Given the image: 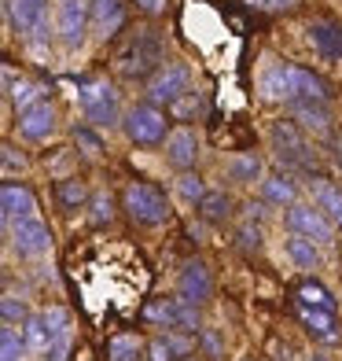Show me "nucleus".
I'll use <instances>...</instances> for the list:
<instances>
[{
  "instance_id": "nucleus-1",
  "label": "nucleus",
  "mask_w": 342,
  "mask_h": 361,
  "mask_svg": "<svg viewBox=\"0 0 342 361\" xmlns=\"http://www.w3.org/2000/svg\"><path fill=\"white\" fill-rule=\"evenodd\" d=\"M258 96L265 104H302V100H324L331 104V89L320 74L298 67V63L287 59H265L262 71H258Z\"/></svg>"
},
{
  "instance_id": "nucleus-2",
  "label": "nucleus",
  "mask_w": 342,
  "mask_h": 361,
  "mask_svg": "<svg viewBox=\"0 0 342 361\" xmlns=\"http://www.w3.org/2000/svg\"><path fill=\"white\" fill-rule=\"evenodd\" d=\"M166 59V34L158 26H137L114 52V74L125 81H148Z\"/></svg>"
},
{
  "instance_id": "nucleus-3",
  "label": "nucleus",
  "mask_w": 342,
  "mask_h": 361,
  "mask_svg": "<svg viewBox=\"0 0 342 361\" xmlns=\"http://www.w3.org/2000/svg\"><path fill=\"white\" fill-rule=\"evenodd\" d=\"M77 104H81L85 122L96 126V129H114V126H122V118H125L122 96H118V89H114L107 78H81L77 81Z\"/></svg>"
},
{
  "instance_id": "nucleus-4",
  "label": "nucleus",
  "mask_w": 342,
  "mask_h": 361,
  "mask_svg": "<svg viewBox=\"0 0 342 361\" xmlns=\"http://www.w3.org/2000/svg\"><path fill=\"white\" fill-rule=\"evenodd\" d=\"M269 144H272V155L280 159V166L291 173V170H302V173H313V162H317V152L309 144V133L298 126V122H276L269 129Z\"/></svg>"
},
{
  "instance_id": "nucleus-5",
  "label": "nucleus",
  "mask_w": 342,
  "mask_h": 361,
  "mask_svg": "<svg viewBox=\"0 0 342 361\" xmlns=\"http://www.w3.org/2000/svg\"><path fill=\"white\" fill-rule=\"evenodd\" d=\"M122 133L129 137V144H137V147H162V144H166V137L173 133V129H170L166 111L144 100V104L125 107Z\"/></svg>"
},
{
  "instance_id": "nucleus-6",
  "label": "nucleus",
  "mask_w": 342,
  "mask_h": 361,
  "mask_svg": "<svg viewBox=\"0 0 342 361\" xmlns=\"http://www.w3.org/2000/svg\"><path fill=\"white\" fill-rule=\"evenodd\" d=\"M122 210L137 225H148V228L170 221V200L162 195V188L148 185V180H129L122 192Z\"/></svg>"
},
{
  "instance_id": "nucleus-7",
  "label": "nucleus",
  "mask_w": 342,
  "mask_h": 361,
  "mask_svg": "<svg viewBox=\"0 0 342 361\" xmlns=\"http://www.w3.org/2000/svg\"><path fill=\"white\" fill-rule=\"evenodd\" d=\"M92 34V0H56V37L63 52H81Z\"/></svg>"
},
{
  "instance_id": "nucleus-8",
  "label": "nucleus",
  "mask_w": 342,
  "mask_h": 361,
  "mask_svg": "<svg viewBox=\"0 0 342 361\" xmlns=\"http://www.w3.org/2000/svg\"><path fill=\"white\" fill-rule=\"evenodd\" d=\"M184 92H191V67L184 59H170L144 81V96L155 107H173Z\"/></svg>"
},
{
  "instance_id": "nucleus-9",
  "label": "nucleus",
  "mask_w": 342,
  "mask_h": 361,
  "mask_svg": "<svg viewBox=\"0 0 342 361\" xmlns=\"http://www.w3.org/2000/svg\"><path fill=\"white\" fill-rule=\"evenodd\" d=\"M144 321L155 328H173V332L195 336V328H199V306L181 299V295L177 299H151L144 306Z\"/></svg>"
},
{
  "instance_id": "nucleus-10",
  "label": "nucleus",
  "mask_w": 342,
  "mask_h": 361,
  "mask_svg": "<svg viewBox=\"0 0 342 361\" xmlns=\"http://www.w3.org/2000/svg\"><path fill=\"white\" fill-rule=\"evenodd\" d=\"M8 240L11 251L23 258H44L52 251V228H48L41 218H19L8 225Z\"/></svg>"
},
{
  "instance_id": "nucleus-11",
  "label": "nucleus",
  "mask_w": 342,
  "mask_h": 361,
  "mask_svg": "<svg viewBox=\"0 0 342 361\" xmlns=\"http://www.w3.org/2000/svg\"><path fill=\"white\" fill-rule=\"evenodd\" d=\"M56 11H48V0H4V19L11 26V34L23 44L37 34V30L52 19Z\"/></svg>"
},
{
  "instance_id": "nucleus-12",
  "label": "nucleus",
  "mask_w": 342,
  "mask_h": 361,
  "mask_svg": "<svg viewBox=\"0 0 342 361\" xmlns=\"http://www.w3.org/2000/svg\"><path fill=\"white\" fill-rule=\"evenodd\" d=\"M287 228L291 233H302L317 243H331L335 240V221L324 214L317 203H295L287 207Z\"/></svg>"
},
{
  "instance_id": "nucleus-13",
  "label": "nucleus",
  "mask_w": 342,
  "mask_h": 361,
  "mask_svg": "<svg viewBox=\"0 0 342 361\" xmlns=\"http://www.w3.org/2000/svg\"><path fill=\"white\" fill-rule=\"evenodd\" d=\"M15 129H19L23 140L44 144L48 137H56V129H59V111H56V104H52V100H41L37 107L15 114Z\"/></svg>"
},
{
  "instance_id": "nucleus-14",
  "label": "nucleus",
  "mask_w": 342,
  "mask_h": 361,
  "mask_svg": "<svg viewBox=\"0 0 342 361\" xmlns=\"http://www.w3.org/2000/svg\"><path fill=\"white\" fill-rule=\"evenodd\" d=\"M199 155H203V144H199V133H195L191 126H177L173 133L166 137V144H162V159H166L173 170H181V173L195 170Z\"/></svg>"
},
{
  "instance_id": "nucleus-15",
  "label": "nucleus",
  "mask_w": 342,
  "mask_h": 361,
  "mask_svg": "<svg viewBox=\"0 0 342 361\" xmlns=\"http://www.w3.org/2000/svg\"><path fill=\"white\" fill-rule=\"evenodd\" d=\"M305 41H309V48H313L324 63H342V23H335V19H313L305 26Z\"/></svg>"
},
{
  "instance_id": "nucleus-16",
  "label": "nucleus",
  "mask_w": 342,
  "mask_h": 361,
  "mask_svg": "<svg viewBox=\"0 0 342 361\" xmlns=\"http://www.w3.org/2000/svg\"><path fill=\"white\" fill-rule=\"evenodd\" d=\"M0 210H4V225L19 218H37V195L23 180H4L0 185Z\"/></svg>"
},
{
  "instance_id": "nucleus-17",
  "label": "nucleus",
  "mask_w": 342,
  "mask_h": 361,
  "mask_svg": "<svg viewBox=\"0 0 342 361\" xmlns=\"http://www.w3.org/2000/svg\"><path fill=\"white\" fill-rule=\"evenodd\" d=\"M177 291H181V299L195 302V306H203L210 302V295H214V276H210L206 269V262H184V269L181 276H177Z\"/></svg>"
},
{
  "instance_id": "nucleus-18",
  "label": "nucleus",
  "mask_w": 342,
  "mask_h": 361,
  "mask_svg": "<svg viewBox=\"0 0 342 361\" xmlns=\"http://www.w3.org/2000/svg\"><path fill=\"white\" fill-rule=\"evenodd\" d=\"M125 26V0H92V37L110 41L118 37Z\"/></svg>"
},
{
  "instance_id": "nucleus-19",
  "label": "nucleus",
  "mask_w": 342,
  "mask_h": 361,
  "mask_svg": "<svg viewBox=\"0 0 342 361\" xmlns=\"http://www.w3.org/2000/svg\"><path fill=\"white\" fill-rule=\"evenodd\" d=\"M291 122H298L309 137H328L331 133V107L324 100H302V104H291Z\"/></svg>"
},
{
  "instance_id": "nucleus-20",
  "label": "nucleus",
  "mask_w": 342,
  "mask_h": 361,
  "mask_svg": "<svg viewBox=\"0 0 342 361\" xmlns=\"http://www.w3.org/2000/svg\"><path fill=\"white\" fill-rule=\"evenodd\" d=\"M309 203H317L342 228V188L328 177H309Z\"/></svg>"
},
{
  "instance_id": "nucleus-21",
  "label": "nucleus",
  "mask_w": 342,
  "mask_h": 361,
  "mask_svg": "<svg viewBox=\"0 0 342 361\" xmlns=\"http://www.w3.org/2000/svg\"><path fill=\"white\" fill-rule=\"evenodd\" d=\"M224 177L232 180V185H254V180H265V162L254 152L228 155L224 159Z\"/></svg>"
},
{
  "instance_id": "nucleus-22",
  "label": "nucleus",
  "mask_w": 342,
  "mask_h": 361,
  "mask_svg": "<svg viewBox=\"0 0 342 361\" xmlns=\"http://www.w3.org/2000/svg\"><path fill=\"white\" fill-rule=\"evenodd\" d=\"M262 200L269 207H295L298 203V185L291 173H269L262 180Z\"/></svg>"
},
{
  "instance_id": "nucleus-23",
  "label": "nucleus",
  "mask_w": 342,
  "mask_h": 361,
  "mask_svg": "<svg viewBox=\"0 0 342 361\" xmlns=\"http://www.w3.org/2000/svg\"><path fill=\"white\" fill-rule=\"evenodd\" d=\"M48 89L44 81H30V78H19L15 81V89L8 92V104L15 107V114H23V111H30V107H37L41 100H48Z\"/></svg>"
},
{
  "instance_id": "nucleus-24",
  "label": "nucleus",
  "mask_w": 342,
  "mask_h": 361,
  "mask_svg": "<svg viewBox=\"0 0 342 361\" xmlns=\"http://www.w3.org/2000/svg\"><path fill=\"white\" fill-rule=\"evenodd\" d=\"M320 243L317 240H309V236H302V233H291L287 236V243H284V251H287V258L295 262L298 269H317L320 266Z\"/></svg>"
},
{
  "instance_id": "nucleus-25",
  "label": "nucleus",
  "mask_w": 342,
  "mask_h": 361,
  "mask_svg": "<svg viewBox=\"0 0 342 361\" xmlns=\"http://www.w3.org/2000/svg\"><path fill=\"white\" fill-rule=\"evenodd\" d=\"M144 357H148V347H144L140 336H133V332L110 336V343H107V361H144Z\"/></svg>"
},
{
  "instance_id": "nucleus-26",
  "label": "nucleus",
  "mask_w": 342,
  "mask_h": 361,
  "mask_svg": "<svg viewBox=\"0 0 342 361\" xmlns=\"http://www.w3.org/2000/svg\"><path fill=\"white\" fill-rule=\"evenodd\" d=\"M56 200H59L63 210H77V207H85L92 200V192L81 177H59L56 180Z\"/></svg>"
},
{
  "instance_id": "nucleus-27",
  "label": "nucleus",
  "mask_w": 342,
  "mask_h": 361,
  "mask_svg": "<svg viewBox=\"0 0 342 361\" xmlns=\"http://www.w3.org/2000/svg\"><path fill=\"white\" fill-rule=\"evenodd\" d=\"M199 214H203L210 225H224L228 218H232V195H228L224 188H210L206 200L199 203Z\"/></svg>"
},
{
  "instance_id": "nucleus-28",
  "label": "nucleus",
  "mask_w": 342,
  "mask_h": 361,
  "mask_svg": "<svg viewBox=\"0 0 342 361\" xmlns=\"http://www.w3.org/2000/svg\"><path fill=\"white\" fill-rule=\"evenodd\" d=\"M70 137H74V144H77V152L85 155V159H103V152H107V144H103V137H100V129L96 126H89V122H81V126H74L70 129Z\"/></svg>"
},
{
  "instance_id": "nucleus-29",
  "label": "nucleus",
  "mask_w": 342,
  "mask_h": 361,
  "mask_svg": "<svg viewBox=\"0 0 342 361\" xmlns=\"http://www.w3.org/2000/svg\"><path fill=\"white\" fill-rule=\"evenodd\" d=\"M30 354L23 324H4L0 328V361H23Z\"/></svg>"
},
{
  "instance_id": "nucleus-30",
  "label": "nucleus",
  "mask_w": 342,
  "mask_h": 361,
  "mask_svg": "<svg viewBox=\"0 0 342 361\" xmlns=\"http://www.w3.org/2000/svg\"><path fill=\"white\" fill-rule=\"evenodd\" d=\"M23 336H26V347H30V354H48V347H52V336H48V328H44V321H41V314H30L26 321H23Z\"/></svg>"
},
{
  "instance_id": "nucleus-31",
  "label": "nucleus",
  "mask_w": 342,
  "mask_h": 361,
  "mask_svg": "<svg viewBox=\"0 0 342 361\" xmlns=\"http://www.w3.org/2000/svg\"><path fill=\"white\" fill-rule=\"evenodd\" d=\"M114 214H118V203H114V195L107 188H96L92 200H89V221L92 225H110Z\"/></svg>"
},
{
  "instance_id": "nucleus-32",
  "label": "nucleus",
  "mask_w": 342,
  "mask_h": 361,
  "mask_svg": "<svg viewBox=\"0 0 342 361\" xmlns=\"http://www.w3.org/2000/svg\"><path fill=\"white\" fill-rule=\"evenodd\" d=\"M170 114H173V118H184V122L203 118V114H206V92H199V89L184 92L181 100H177V104L170 107Z\"/></svg>"
},
{
  "instance_id": "nucleus-33",
  "label": "nucleus",
  "mask_w": 342,
  "mask_h": 361,
  "mask_svg": "<svg viewBox=\"0 0 342 361\" xmlns=\"http://www.w3.org/2000/svg\"><path fill=\"white\" fill-rule=\"evenodd\" d=\"M206 180L199 177V173H195V170H188V173H181V177H177V195H181V200L184 203H191V207H199L203 200H206Z\"/></svg>"
},
{
  "instance_id": "nucleus-34",
  "label": "nucleus",
  "mask_w": 342,
  "mask_h": 361,
  "mask_svg": "<svg viewBox=\"0 0 342 361\" xmlns=\"http://www.w3.org/2000/svg\"><path fill=\"white\" fill-rule=\"evenodd\" d=\"M298 306H302V310H331V314H335L331 291H328V288H320V284H313V281L298 288Z\"/></svg>"
},
{
  "instance_id": "nucleus-35",
  "label": "nucleus",
  "mask_w": 342,
  "mask_h": 361,
  "mask_svg": "<svg viewBox=\"0 0 342 361\" xmlns=\"http://www.w3.org/2000/svg\"><path fill=\"white\" fill-rule=\"evenodd\" d=\"M302 321H305V328H309L313 336L328 339V343L338 339V336L331 332V328H335V314H331V310H302Z\"/></svg>"
},
{
  "instance_id": "nucleus-36",
  "label": "nucleus",
  "mask_w": 342,
  "mask_h": 361,
  "mask_svg": "<svg viewBox=\"0 0 342 361\" xmlns=\"http://www.w3.org/2000/svg\"><path fill=\"white\" fill-rule=\"evenodd\" d=\"M41 321H44V328H48V336H52V343L59 339V336H67L70 332V314L63 306H48V310H41Z\"/></svg>"
},
{
  "instance_id": "nucleus-37",
  "label": "nucleus",
  "mask_w": 342,
  "mask_h": 361,
  "mask_svg": "<svg viewBox=\"0 0 342 361\" xmlns=\"http://www.w3.org/2000/svg\"><path fill=\"white\" fill-rule=\"evenodd\" d=\"M243 4L254 8V11H262V15H287V11L302 8L305 0H243Z\"/></svg>"
},
{
  "instance_id": "nucleus-38",
  "label": "nucleus",
  "mask_w": 342,
  "mask_h": 361,
  "mask_svg": "<svg viewBox=\"0 0 342 361\" xmlns=\"http://www.w3.org/2000/svg\"><path fill=\"white\" fill-rule=\"evenodd\" d=\"M0 310H4V324H23L30 314H26V302L19 299L15 291H8L4 299H0Z\"/></svg>"
},
{
  "instance_id": "nucleus-39",
  "label": "nucleus",
  "mask_w": 342,
  "mask_h": 361,
  "mask_svg": "<svg viewBox=\"0 0 342 361\" xmlns=\"http://www.w3.org/2000/svg\"><path fill=\"white\" fill-rule=\"evenodd\" d=\"M199 343H203V350H206V357H214V361H221V357H224V347H221V336L214 332V328H206V332L199 336Z\"/></svg>"
},
{
  "instance_id": "nucleus-40",
  "label": "nucleus",
  "mask_w": 342,
  "mask_h": 361,
  "mask_svg": "<svg viewBox=\"0 0 342 361\" xmlns=\"http://www.w3.org/2000/svg\"><path fill=\"white\" fill-rule=\"evenodd\" d=\"M70 347H74V339H70V332L67 336H59L52 347H48V354H44V361H67L70 357Z\"/></svg>"
},
{
  "instance_id": "nucleus-41",
  "label": "nucleus",
  "mask_w": 342,
  "mask_h": 361,
  "mask_svg": "<svg viewBox=\"0 0 342 361\" xmlns=\"http://www.w3.org/2000/svg\"><path fill=\"white\" fill-rule=\"evenodd\" d=\"M148 361H177V354H173L170 343L158 336V339H151V343H148Z\"/></svg>"
},
{
  "instance_id": "nucleus-42",
  "label": "nucleus",
  "mask_w": 342,
  "mask_h": 361,
  "mask_svg": "<svg viewBox=\"0 0 342 361\" xmlns=\"http://www.w3.org/2000/svg\"><path fill=\"white\" fill-rule=\"evenodd\" d=\"M133 4H137L140 15H148V19H162L170 8V0H133Z\"/></svg>"
},
{
  "instance_id": "nucleus-43",
  "label": "nucleus",
  "mask_w": 342,
  "mask_h": 361,
  "mask_svg": "<svg viewBox=\"0 0 342 361\" xmlns=\"http://www.w3.org/2000/svg\"><path fill=\"white\" fill-rule=\"evenodd\" d=\"M15 170H26V155L15 152V144H4V173L11 177Z\"/></svg>"
},
{
  "instance_id": "nucleus-44",
  "label": "nucleus",
  "mask_w": 342,
  "mask_h": 361,
  "mask_svg": "<svg viewBox=\"0 0 342 361\" xmlns=\"http://www.w3.org/2000/svg\"><path fill=\"white\" fill-rule=\"evenodd\" d=\"M239 240H243V247H247V251L251 247L258 251V247H262V228H258V225H243L239 228Z\"/></svg>"
},
{
  "instance_id": "nucleus-45",
  "label": "nucleus",
  "mask_w": 342,
  "mask_h": 361,
  "mask_svg": "<svg viewBox=\"0 0 342 361\" xmlns=\"http://www.w3.org/2000/svg\"><path fill=\"white\" fill-rule=\"evenodd\" d=\"M173 347V354H188L191 350V339H184V336H173V328H166V336H162Z\"/></svg>"
},
{
  "instance_id": "nucleus-46",
  "label": "nucleus",
  "mask_w": 342,
  "mask_h": 361,
  "mask_svg": "<svg viewBox=\"0 0 342 361\" xmlns=\"http://www.w3.org/2000/svg\"><path fill=\"white\" fill-rule=\"evenodd\" d=\"M305 361H328V357H324V354H313V357H305Z\"/></svg>"
},
{
  "instance_id": "nucleus-47",
  "label": "nucleus",
  "mask_w": 342,
  "mask_h": 361,
  "mask_svg": "<svg viewBox=\"0 0 342 361\" xmlns=\"http://www.w3.org/2000/svg\"><path fill=\"white\" fill-rule=\"evenodd\" d=\"M239 361H254V357H239Z\"/></svg>"
}]
</instances>
